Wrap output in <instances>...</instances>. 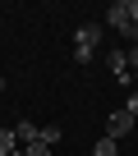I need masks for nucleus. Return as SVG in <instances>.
I'll use <instances>...</instances> for the list:
<instances>
[{
    "label": "nucleus",
    "instance_id": "5",
    "mask_svg": "<svg viewBox=\"0 0 138 156\" xmlns=\"http://www.w3.org/2000/svg\"><path fill=\"white\" fill-rule=\"evenodd\" d=\"M14 138H19V147H32V142L42 138V124H28V119H23V124H14Z\"/></svg>",
    "mask_w": 138,
    "mask_h": 156
},
{
    "label": "nucleus",
    "instance_id": "1",
    "mask_svg": "<svg viewBox=\"0 0 138 156\" xmlns=\"http://www.w3.org/2000/svg\"><path fill=\"white\" fill-rule=\"evenodd\" d=\"M97 46H101V23H78V32H74V60L88 64L97 55Z\"/></svg>",
    "mask_w": 138,
    "mask_h": 156
},
{
    "label": "nucleus",
    "instance_id": "11",
    "mask_svg": "<svg viewBox=\"0 0 138 156\" xmlns=\"http://www.w3.org/2000/svg\"><path fill=\"white\" fill-rule=\"evenodd\" d=\"M124 110H129V115L138 119V92H129V101H124Z\"/></svg>",
    "mask_w": 138,
    "mask_h": 156
},
{
    "label": "nucleus",
    "instance_id": "9",
    "mask_svg": "<svg viewBox=\"0 0 138 156\" xmlns=\"http://www.w3.org/2000/svg\"><path fill=\"white\" fill-rule=\"evenodd\" d=\"M129 73H133V83H138V46H129Z\"/></svg>",
    "mask_w": 138,
    "mask_h": 156
},
{
    "label": "nucleus",
    "instance_id": "8",
    "mask_svg": "<svg viewBox=\"0 0 138 156\" xmlns=\"http://www.w3.org/2000/svg\"><path fill=\"white\" fill-rule=\"evenodd\" d=\"M37 142H46V147H55L60 142V124H42V138Z\"/></svg>",
    "mask_w": 138,
    "mask_h": 156
},
{
    "label": "nucleus",
    "instance_id": "3",
    "mask_svg": "<svg viewBox=\"0 0 138 156\" xmlns=\"http://www.w3.org/2000/svg\"><path fill=\"white\" fill-rule=\"evenodd\" d=\"M106 64H111V73L120 78L124 87H133V73H129V46H124V51H106Z\"/></svg>",
    "mask_w": 138,
    "mask_h": 156
},
{
    "label": "nucleus",
    "instance_id": "2",
    "mask_svg": "<svg viewBox=\"0 0 138 156\" xmlns=\"http://www.w3.org/2000/svg\"><path fill=\"white\" fill-rule=\"evenodd\" d=\"M133 129H138V119H133L124 106H120V110H111V119H106V138H115V142H120V138H129Z\"/></svg>",
    "mask_w": 138,
    "mask_h": 156
},
{
    "label": "nucleus",
    "instance_id": "6",
    "mask_svg": "<svg viewBox=\"0 0 138 156\" xmlns=\"http://www.w3.org/2000/svg\"><path fill=\"white\" fill-rule=\"evenodd\" d=\"M92 156H120V142L101 133V138H97V147H92Z\"/></svg>",
    "mask_w": 138,
    "mask_h": 156
},
{
    "label": "nucleus",
    "instance_id": "14",
    "mask_svg": "<svg viewBox=\"0 0 138 156\" xmlns=\"http://www.w3.org/2000/svg\"><path fill=\"white\" fill-rule=\"evenodd\" d=\"M0 92H5V78H0Z\"/></svg>",
    "mask_w": 138,
    "mask_h": 156
},
{
    "label": "nucleus",
    "instance_id": "13",
    "mask_svg": "<svg viewBox=\"0 0 138 156\" xmlns=\"http://www.w3.org/2000/svg\"><path fill=\"white\" fill-rule=\"evenodd\" d=\"M9 156H28V151H23V147H19V151H9Z\"/></svg>",
    "mask_w": 138,
    "mask_h": 156
},
{
    "label": "nucleus",
    "instance_id": "7",
    "mask_svg": "<svg viewBox=\"0 0 138 156\" xmlns=\"http://www.w3.org/2000/svg\"><path fill=\"white\" fill-rule=\"evenodd\" d=\"M9 151H19V138L14 129H0V156H9Z\"/></svg>",
    "mask_w": 138,
    "mask_h": 156
},
{
    "label": "nucleus",
    "instance_id": "4",
    "mask_svg": "<svg viewBox=\"0 0 138 156\" xmlns=\"http://www.w3.org/2000/svg\"><path fill=\"white\" fill-rule=\"evenodd\" d=\"M133 19H129V5H124V0H115V5L106 9V28H115V32H124Z\"/></svg>",
    "mask_w": 138,
    "mask_h": 156
},
{
    "label": "nucleus",
    "instance_id": "12",
    "mask_svg": "<svg viewBox=\"0 0 138 156\" xmlns=\"http://www.w3.org/2000/svg\"><path fill=\"white\" fill-rule=\"evenodd\" d=\"M124 5H129V19L138 23V0H124Z\"/></svg>",
    "mask_w": 138,
    "mask_h": 156
},
{
    "label": "nucleus",
    "instance_id": "10",
    "mask_svg": "<svg viewBox=\"0 0 138 156\" xmlns=\"http://www.w3.org/2000/svg\"><path fill=\"white\" fill-rule=\"evenodd\" d=\"M23 151H28V156H51V147H46V142H32V147H23Z\"/></svg>",
    "mask_w": 138,
    "mask_h": 156
}]
</instances>
